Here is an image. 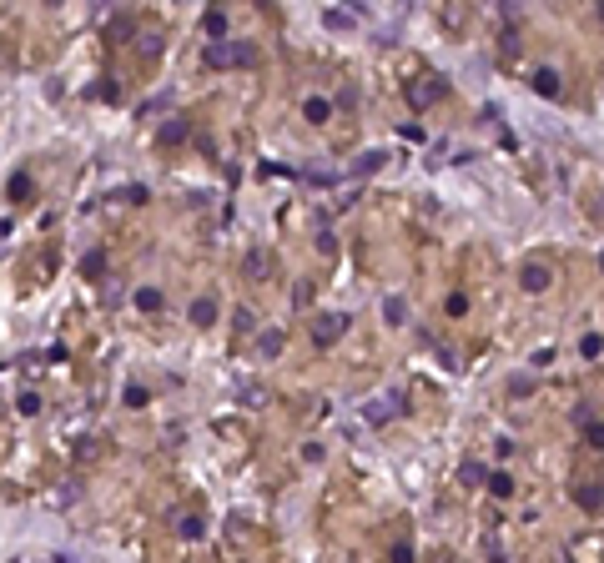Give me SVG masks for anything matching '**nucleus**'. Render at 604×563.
Wrapping results in <instances>:
<instances>
[{"instance_id":"obj_1","label":"nucleus","mask_w":604,"mask_h":563,"mask_svg":"<svg viewBox=\"0 0 604 563\" xmlns=\"http://www.w3.org/2000/svg\"><path fill=\"white\" fill-rule=\"evenodd\" d=\"M207 60H212V66H252V46H242V40H232V46H212Z\"/></svg>"},{"instance_id":"obj_2","label":"nucleus","mask_w":604,"mask_h":563,"mask_svg":"<svg viewBox=\"0 0 604 563\" xmlns=\"http://www.w3.org/2000/svg\"><path fill=\"white\" fill-rule=\"evenodd\" d=\"M438 96H443V81H438V76H428V81H418L413 91H408V101H413V106H434Z\"/></svg>"},{"instance_id":"obj_3","label":"nucleus","mask_w":604,"mask_h":563,"mask_svg":"<svg viewBox=\"0 0 604 563\" xmlns=\"http://www.w3.org/2000/svg\"><path fill=\"white\" fill-rule=\"evenodd\" d=\"M519 282H524V292H544V287H549V267H544V262H524Z\"/></svg>"},{"instance_id":"obj_4","label":"nucleus","mask_w":604,"mask_h":563,"mask_svg":"<svg viewBox=\"0 0 604 563\" xmlns=\"http://www.w3.org/2000/svg\"><path fill=\"white\" fill-rule=\"evenodd\" d=\"M191 322H197V327H212V322H217V302L197 297V302H191Z\"/></svg>"},{"instance_id":"obj_5","label":"nucleus","mask_w":604,"mask_h":563,"mask_svg":"<svg viewBox=\"0 0 604 563\" xmlns=\"http://www.w3.org/2000/svg\"><path fill=\"white\" fill-rule=\"evenodd\" d=\"M342 327H348V317H322V322H317V342H322V348H328V342H337Z\"/></svg>"},{"instance_id":"obj_6","label":"nucleus","mask_w":604,"mask_h":563,"mask_svg":"<svg viewBox=\"0 0 604 563\" xmlns=\"http://www.w3.org/2000/svg\"><path fill=\"white\" fill-rule=\"evenodd\" d=\"M534 91H539V96H559V76H554V71H539V76H534Z\"/></svg>"},{"instance_id":"obj_7","label":"nucleus","mask_w":604,"mask_h":563,"mask_svg":"<svg viewBox=\"0 0 604 563\" xmlns=\"http://www.w3.org/2000/svg\"><path fill=\"white\" fill-rule=\"evenodd\" d=\"M302 111H308V121H328V101H322V96H308Z\"/></svg>"},{"instance_id":"obj_8","label":"nucleus","mask_w":604,"mask_h":563,"mask_svg":"<svg viewBox=\"0 0 604 563\" xmlns=\"http://www.w3.org/2000/svg\"><path fill=\"white\" fill-rule=\"evenodd\" d=\"M383 317H388V322H403V317H408L403 297H388V302H383Z\"/></svg>"},{"instance_id":"obj_9","label":"nucleus","mask_w":604,"mask_h":563,"mask_svg":"<svg viewBox=\"0 0 604 563\" xmlns=\"http://www.w3.org/2000/svg\"><path fill=\"white\" fill-rule=\"evenodd\" d=\"M378 166H383V151H368V156H363L353 171H358V177H368V171H378Z\"/></svg>"},{"instance_id":"obj_10","label":"nucleus","mask_w":604,"mask_h":563,"mask_svg":"<svg viewBox=\"0 0 604 563\" xmlns=\"http://www.w3.org/2000/svg\"><path fill=\"white\" fill-rule=\"evenodd\" d=\"M15 407H20L26 418H35V413H40V398H35V393H20V398H15Z\"/></svg>"},{"instance_id":"obj_11","label":"nucleus","mask_w":604,"mask_h":563,"mask_svg":"<svg viewBox=\"0 0 604 563\" xmlns=\"http://www.w3.org/2000/svg\"><path fill=\"white\" fill-rule=\"evenodd\" d=\"M463 478L468 483H488V473H484V463H463Z\"/></svg>"},{"instance_id":"obj_12","label":"nucleus","mask_w":604,"mask_h":563,"mask_svg":"<svg viewBox=\"0 0 604 563\" xmlns=\"http://www.w3.org/2000/svg\"><path fill=\"white\" fill-rule=\"evenodd\" d=\"M177 136H186V126H182V121H171L166 131H161V146H171V141H177Z\"/></svg>"},{"instance_id":"obj_13","label":"nucleus","mask_w":604,"mask_h":563,"mask_svg":"<svg viewBox=\"0 0 604 563\" xmlns=\"http://www.w3.org/2000/svg\"><path fill=\"white\" fill-rule=\"evenodd\" d=\"M177 528H182L186 538H197V533H202V523H197V518H191V513H186V518H177Z\"/></svg>"},{"instance_id":"obj_14","label":"nucleus","mask_w":604,"mask_h":563,"mask_svg":"<svg viewBox=\"0 0 604 563\" xmlns=\"http://www.w3.org/2000/svg\"><path fill=\"white\" fill-rule=\"evenodd\" d=\"M509 488H514V483H509V478H504V473H493V478H488V493H499V498H504V493H509Z\"/></svg>"},{"instance_id":"obj_15","label":"nucleus","mask_w":604,"mask_h":563,"mask_svg":"<svg viewBox=\"0 0 604 563\" xmlns=\"http://www.w3.org/2000/svg\"><path fill=\"white\" fill-rule=\"evenodd\" d=\"M207 31H212V35H222V31H227V15L212 10V15H207Z\"/></svg>"},{"instance_id":"obj_16","label":"nucleus","mask_w":604,"mask_h":563,"mask_svg":"<svg viewBox=\"0 0 604 563\" xmlns=\"http://www.w3.org/2000/svg\"><path fill=\"white\" fill-rule=\"evenodd\" d=\"M136 302H141L146 312H157V307H161V297H157V292H136Z\"/></svg>"},{"instance_id":"obj_17","label":"nucleus","mask_w":604,"mask_h":563,"mask_svg":"<svg viewBox=\"0 0 604 563\" xmlns=\"http://www.w3.org/2000/svg\"><path fill=\"white\" fill-rule=\"evenodd\" d=\"M393 563H413V548H408V544H398V548H393Z\"/></svg>"},{"instance_id":"obj_18","label":"nucleus","mask_w":604,"mask_h":563,"mask_svg":"<svg viewBox=\"0 0 604 563\" xmlns=\"http://www.w3.org/2000/svg\"><path fill=\"white\" fill-rule=\"evenodd\" d=\"M589 443H594V448H604V423H589Z\"/></svg>"},{"instance_id":"obj_19","label":"nucleus","mask_w":604,"mask_h":563,"mask_svg":"<svg viewBox=\"0 0 604 563\" xmlns=\"http://www.w3.org/2000/svg\"><path fill=\"white\" fill-rule=\"evenodd\" d=\"M599 267H604V256H599Z\"/></svg>"}]
</instances>
